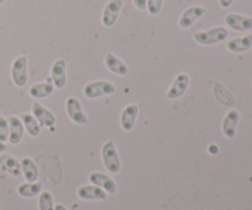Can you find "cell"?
Listing matches in <instances>:
<instances>
[{
	"label": "cell",
	"mask_w": 252,
	"mask_h": 210,
	"mask_svg": "<svg viewBox=\"0 0 252 210\" xmlns=\"http://www.w3.org/2000/svg\"><path fill=\"white\" fill-rule=\"evenodd\" d=\"M9 140V122L5 117L0 116V142Z\"/></svg>",
	"instance_id": "4316f807"
},
{
	"label": "cell",
	"mask_w": 252,
	"mask_h": 210,
	"mask_svg": "<svg viewBox=\"0 0 252 210\" xmlns=\"http://www.w3.org/2000/svg\"><path fill=\"white\" fill-rule=\"evenodd\" d=\"M54 85L52 79H47V81L39 84H34L30 88L29 93L32 98L34 100H42V98H47L54 92Z\"/></svg>",
	"instance_id": "ac0fdd59"
},
{
	"label": "cell",
	"mask_w": 252,
	"mask_h": 210,
	"mask_svg": "<svg viewBox=\"0 0 252 210\" xmlns=\"http://www.w3.org/2000/svg\"><path fill=\"white\" fill-rule=\"evenodd\" d=\"M239 120H240V113L236 110H230L224 117L221 123V130L223 134L228 139H234L236 135V128H238Z\"/></svg>",
	"instance_id": "5bb4252c"
},
{
	"label": "cell",
	"mask_w": 252,
	"mask_h": 210,
	"mask_svg": "<svg viewBox=\"0 0 252 210\" xmlns=\"http://www.w3.org/2000/svg\"><path fill=\"white\" fill-rule=\"evenodd\" d=\"M66 113H68L69 118L71 122L75 123L79 125H85L88 123V116L84 112L83 106H81L80 101L75 97H69L66 98Z\"/></svg>",
	"instance_id": "5b68a950"
},
{
	"label": "cell",
	"mask_w": 252,
	"mask_h": 210,
	"mask_svg": "<svg viewBox=\"0 0 252 210\" xmlns=\"http://www.w3.org/2000/svg\"><path fill=\"white\" fill-rule=\"evenodd\" d=\"M164 5V0H147V11L152 16H157L160 14Z\"/></svg>",
	"instance_id": "484cf974"
},
{
	"label": "cell",
	"mask_w": 252,
	"mask_h": 210,
	"mask_svg": "<svg viewBox=\"0 0 252 210\" xmlns=\"http://www.w3.org/2000/svg\"><path fill=\"white\" fill-rule=\"evenodd\" d=\"M206 9H204L203 6H201V5H194V6L189 7L187 10H185V12L181 15V17H180V27L184 30L191 29L194 25V22H197L199 19H202V17L206 15Z\"/></svg>",
	"instance_id": "ba28073f"
},
{
	"label": "cell",
	"mask_w": 252,
	"mask_h": 210,
	"mask_svg": "<svg viewBox=\"0 0 252 210\" xmlns=\"http://www.w3.org/2000/svg\"><path fill=\"white\" fill-rule=\"evenodd\" d=\"M139 115V106L137 103H130L126 106L121 115V127L125 132H132Z\"/></svg>",
	"instance_id": "8fae6325"
},
{
	"label": "cell",
	"mask_w": 252,
	"mask_h": 210,
	"mask_svg": "<svg viewBox=\"0 0 252 210\" xmlns=\"http://www.w3.org/2000/svg\"><path fill=\"white\" fill-rule=\"evenodd\" d=\"M226 26L238 32H248L252 30V17L239 14H229L225 17Z\"/></svg>",
	"instance_id": "7c38bea8"
},
{
	"label": "cell",
	"mask_w": 252,
	"mask_h": 210,
	"mask_svg": "<svg viewBox=\"0 0 252 210\" xmlns=\"http://www.w3.org/2000/svg\"><path fill=\"white\" fill-rule=\"evenodd\" d=\"M38 208L39 210H54L53 196H52L51 192L43 191L39 193Z\"/></svg>",
	"instance_id": "d4e9b609"
},
{
	"label": "cell",
	"mask_w": 252,
	"mask_h": 210,
	"mask_svg": "<svg viewBox=\"0 0 252 210\" xmlns=\"http://www.w3.org/2000/svg\"><path fill=\"white\" fill-rule=\"evenodd\" d=\"M11 79L17 88H24L29 81L27 71V58L25 56L19 57L11 65Z\"/></svg>",
	"instance_id": "277c9868"
},
{
	"label": "cell",
	"mask_w": 252,
	"mask_h": 210,
	"mask_svg": "<svg viewBox=\"0 0 252 210\" xmlns=\"http://www.w3.org/2000/svg\"><path fill=\"white\" fill-rule=\"evenodd\" d=\"M7 122H9V143L11 145L20 144L25 133V127L21 120L16 116H10Z\"/></svg>",
	"instance_id": "2e32d148"
},
{
	"label": "cell",
	"mask_w": 252,
	"mask_h": 210,
	"mask_svg": "<svg viewBox=\"0 0 252 210\" xmlns=\"http://www.w3.org/2000/svg\"><path fill=\"white\" fill-rule=\"evenodd\" d=\"M54 210H68V209H66L63 204H57V206H54Z\"/></svg>",
	"instance_id": "4dcf8cb0"
},
{
	"label": "cell",
	"mask_w": 252,
	"mask_h": 210,
	"mask_svg": "<svg viewBox=\"0 0 252 210\" xmlns=\"http://www.w3.org/2000/svg\"><path fill=\"white\" fill-rule=\"evenodd\" d=\"M20 120H21L25 130H27L29 135H31L32 138L38 137L39 133H41V125L37 122L33 115H31V113H22L20 116Z\"/></svg>",
	"instance_id": "44dd1931"
},
{
	"label": "cell",
	"mask_w": 252,
	"mask_h": 210,
	"mask_svg": "<svg viewBox=\"0 0 252 210\" xmlns=\"http://www.w3.org/2000/svg\"><path fill=\"white\" fill-rule=\"evenodd\" d=\"M0 164L4 167L5 171L9 172L10 175L15 177H19L21 175V166H20V162L17 161L15 157L12 156H4L2 159H0Z\"/></svg>",
	"instance_id": "603a6c76"
},
{
	"label": "cell",
	"mask_w": 252,
	"mask_h": 210,
	"mask_svg": "<svg viewBox=\"0 0 252 210\" xmlns=\"http://www.w3.org/2000/svg\"><path fill=\"white\" fill-rule=\"evenodd\" d=\"M5 2V0H0V5H2Z\"/></svg>",
	"instance_id": "d6a6232c"
},
{
	"label": "cell",
	"mask_w": 252,
	"mask_h": 210,
	"mask_svg": "<svg viewBox=\"0 0 252 210\" xmlns=\"http://www.w3.org/2000/svg\"><path fill=\"white\" fill-rule=\"evenodd\" d=\"M105 65L112 74L118 76H126L129 73V68L125 61L121 60L116 54L107 53L105 57Z\"/></svg>",
	"instance_id": "e0dca14e"
},
{
	"label": "cell",
	"mask_w": 252,
	"mask_h": 210,
	"mask_svg": "<svg viewBox=\"0 0 252 210\" xmlns=\"http://www.w3.org/2000/svg\"><path fill=\"white\" fill-rule=\"evenodd\" d=\"M32 115L34 116V118H36L41 127L52 128L57 122L56 116L39 102H34L32 105Z\"/></svg>",
	"instance_id": "30bf717a"
},
{
	"label": "cell",
	"mask_w": 252,
	"mask_h": 210,
	"mask_svg": "<svg viewBox=\"0 0 252 210\" xmlns=\"http://www.w3.org/2000/svg\"><path fill=\"white\" fill-rule=\"evenodd\" d=\"M101 155H102V161L106 170L111 174H118L121 170V160L113 140H108L103 144Z\"/></svg>",
	"instance_id": "3957f363"
},
{
	"label": "cell",
	"mask_w": 252,
	"mask_h": 210,
	"mask_svg": "<svg viewBox=\"0 0 252 210\" xmlns=\"http://www.w3.org/2000/svg\"><path fill=\"white\" fill-rule=\"evenodd\" d=\"M6 149L7 148H6V145H5V143L0 142V152H4Z\"/></svg>",
	"instance_id": "1f68e13d"
},
{
	"label": "cell",
	"mask_w": 252,
	"mask_h": 210,
	"mask_svg": "<svg viewBox=\"0 0 252 210\" xmlns=\"http://www.w3.org/2000/svg\"><path fill=\"white\" fill-rule=\"evenodd\" d=\"M89 181L91 182V184H95V186L102 188L107 194H115L117 191V183L113 181L112 177L107 176L102 172H91L89 175Z\"/></svg>",
	"instance_id": "9c48e42d"
},
{
	"label": "cell",
	"mask_w": 252,
	"mask_h": 210,
	"mask_svg": "<svg viewBox=\"0 0 252 210\" xmlns=\"http://www.w3.org/2000/svg\"><path fill=\"white\" fill-rule=\"evenodd\" d=\"M20 166H21V171L26 182H36L38 180V167L34 164L33 160L30 157H22Z\"/></svg>",
	"instance_id": "ffe728a7"
},
{
	"label": "cell",
	"mask_w": 252,
	"mask_h": 210,
	"mask_svg": "<svg viewBox=\"0 0 252 210\" xmlns=\"http://www.w3.org/2000/svg\"><path fill=\"white\" fill-rule=\"evenodd\" d=\"M78 197L81 201H106L107 193L95 184H86L78 189Z\"/></svg>",
	"instance_id": "9a60e30c"
},
{
	"label": "cell",
	"mask_w": 252,
	"mask_h": 210,
	"mask_svg": "<svg viewBox=\"0 0 252 210\" xmlns=\"http://www.w3.org/2000/svg\"><path fill=\"white\" fill-rule=\"evenodd\" d=\"M252 48V34L233 38L226 43V49L230 53H245Z\"/></svg>",
	"instance_id": "d6986e66"
},
{
	"label": "cell",
	"mask_w": 252,
	"mask_h": 210,
	"mask_svg": "<svg viewBox=\"0 0 252 210\" xmlns=\"http://www.w3.org/2000/svg\"><path fill=\"white\" fill-rule=\"evenodd\" d=\"M229 36V32L225 27H214V29L201 31L194 33V41L201 46H213L221 43Z\"/></svg>",
	"instance_id": "6da1fadb"
},
{
	"label": "cell",
	"mask_w": 252,
	"mask_h": 210,
	"mask_svg": "<svg viewBox=\"0 0 252 210\" xmlns=\"http://www.w3.org/2000/svg\"><path fill=\"white\" fill-rule=\"evenodd\" d=\"M214 93H216L217 100L220 103L225 106H233L235 103V98L231 96V93L226 90L225 86H223L221 84H217L216 90H214Z\"/></svg>",
	"instance_id": "cb8c5ba5"
},
{
	"label": "cell",
	"mask_w": 252,
	"mask_h": 210,
	"mask_svg": "<svg viewBox=\"0 0 252 210\" xmlns=\"http://www.w3.org/2000/svg\"><path fill=\"white\" fill-rule=\"evenodd\" d=\"M208 150H209V152H211V154L216 155V154H218V151H219V148L217 147L216 144H212V145H209Z\"/></svg>",
	"instance_id": "f546056e"
},
{
	"label": "cell",
	"mask_w": 252,
	"mask_h": 210,
	"mask_svg": "<svg viewBox=\"0 0 252 210\" xmlns=\"http://www.w3.org/2000/svg\"><path fill=\"white\" fill-rule=\"evenodd\" d=\"M123 7V0H111L103 9L102 14V25L105 27H113L117 22L118 16Z\"/></svg>",
	"instance_id": "8992f818"
},
{
	"label": "cell",
	"mask_w": 252,
	"mask_h": 210,
	"mask_svg": "<svg viewBox=\"0 0 252 210\" xmlns=\"http://www.w3.org/2000/svg\"><path fill=\"white\" fill-rule=\"evenodd\" d=\"M133 4L137 9L147 10V0H133Z\"/></svg>",
	"instance_id": "83f0119b"
},
{
	"label": "cell",
	"mask_w": 252,
	"mask_h": 210,
	"mask_svg": "<svg viewBox=\"0 0 252 210\" xmlns=\"http://www.w3.org/2000/svg\"><path fill=\"white\" fill-rule=\"evenodd\" d=\"M189 86V76L186 73H181L175 78L171 88L169 89L166 93L167 100H179L180 97L186 93Z\"/></svg>",
	"instance_id": "52a82bcc"
},
{
	"label": "cell",
	"mask_w": 252,
	"mask_h": 210,
	"mask_svg": "<svg viewBox=\"0 0 252 210\" xmlns=\"http://www.w3.org/2000/svg\"><path fill=\"white\" fill-rule=\"evenodd\" d=\"M42 192V184L39 182H25L17 187V193L22 198H33Z\"/></svg>",
	"instance_id": "7402d4cb"
},
{
	"label": "cell",
	"mask_w": 252,
	"mask_h": 210,
	"mask_svg": "<svg viewBox=\"0 0 252 210\" xmlns=\"http://www.w3.org/2000/svg\"><path fill=\"white\" fill-rule=\"evenodd\" d=\"M116 86L107 80H98L88 84L84 88L83 93L89 100L103 97V96H111L116 93Z\"/></svg>",
	"instance_id": "7a4b0ae2"
},
{
	"label": "cell",
	"mask_w": 252,
	"mask_h": 210,
	"mask_svg": "<svg viewBox=\"0 0 252 210\" xmlns=\"http://www.w3.org/2000/svg\"><path fill=\"white\" fill-rule=\"evenodd\" d=\"M234 1H235V0H219V5H220L223 9H228V7H230L231 5H233Z\"/></svg>",
	"instance_id": "f1b7e54d"
},
{
	"label": "cell",
	"mask_w": 252,
	"mask_h": 210,
	"mask_svg": "<svg viewBox=\"0 0 252 210\" xmlns=\"http://www.w3.org/2000/svg\"><path fill=\"white\" fill-rule=\"evenodd\" d=\"M51 79L54 88L63 89L66 84V60L58 59L51 68Z\"/></svg>",
	"instance_id": "4fadbf2b"
}]
</instances>
